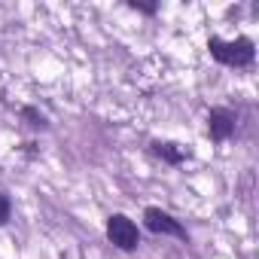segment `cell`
I'll return each mask as SVG.
<instances>
[{"label": "cell", "instance_id": "obj_1", "mask_svg": "<svg viewBox=\"0 0 259 259\" xmlns=\"http://www.w3.org/2000/svg\"><path fill=\"white\" fill-rule=\"evenodd\" d=\"M207 49H210V55L220 61V64H229V67H247L250 61H253V43L247 40V37H241V40H232V43H226V40H210L207 43Z\"/></svg>", "mask_w": 259, "mask_h": 259}, {"label": "cell", "instance_id": "obj_2", "mask_svg": "<svg viewBox=\"0 0 259 259\" xmlns=\"http://www.w3.org/2000/svg\"><path fill=\"white\" fill-rule=\"evenodd\" d=\"M107 235H110V241H113L119 250H135V247L141 244L138 226L128 220L125 213H113V217L107 220Z\"/></svg>", "mask_w": 259, "mask_h": 259}, {"label": "cell", "instance_id": "obj_3", "mask_svg": "<svg viewBox=\"0 0 259 259\" xmlns=\"http://www.w3.org/2000/svg\"><path fill=\"white\" fill-rule=\"evenodd\" d=\"M144 220H147V229L150 232H156V235H174V238H186V229L171 217V213H165L162 207H147V213H144Z\"/></svg>", "mask_w": 259, "mask_h": 259}, {"label": "cell", "instance_id": "obj_4", "mask_svg": "<svg viewBox=\"0 0 259 259\" xmlns=\"http://www.w3.org/2000/svg\"><path fill=\"white\" fill-rule=\"evenodd\" d=\"M232 132H235V116L229 110H223V107L210 110V116H207V135L213 141H226Z\"/></svg>", "mask_w": 259, "mask_h": 259}, {"label": "cell", "instance_id": "obj_5", "mask_svg": "<svg viewBox=\"0 0 259 259\" xmlns=\"http://www.w3.org/2000/svg\"><path fill=\"white\" fill-rule=\"evenodd\" d=\"M153 153H156V156H162V159H165V162H171V165H180V162L186 159V153H183L177 144H162V141H156V144H153Z\"/></svg>", "mask_w": 259, "mask_h": 259}, {"label": "cell", "instance_id": "obj_6", "mask_svg": "<svg viewBox=\"0 0 259 259\" xmlns=\"http://www.w3.org/2000/svg\"><path fill=\"white\" fill-rule=\"evenodd\" d=\"M22 116H25L31 125H40V128H46V116H43V113H37L34 107H25V110H22Z\"/></svg>", "mask_w": 259, "mask_h": 259}, {"label": "cell", "instance_id": "obj_7", "mask_svg": "<svg viewBox=\"0 0 259 259\" xmlns=\"http://www.w3.org/2000/svg\"><path fill=\"white\" fill-rule=\"evenodd\" d=\"M10 220V198L0 192V223H7Z\"/></svg>", "mask_w": 259, "mask_h": 259}, {"label": "cell", "instance_id": "obj_8", "mask_svg": "<svg viewBox=\"0 0 259 259\" xmlns=\"http://www.w3.org/2000/svg\"><path fill=\"white\" fill-rule=\"evenodd\" d=\"M135 10H144V13H156V4H138V0H132Z\"/></svg>", "mask_w": 259, "mask_h": 259}]
</instances>
